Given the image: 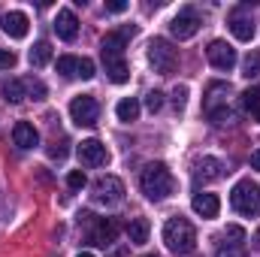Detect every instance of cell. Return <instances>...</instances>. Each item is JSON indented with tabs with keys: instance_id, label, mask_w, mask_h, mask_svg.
Returning a JSON list of instances; mask_svg holds the SVG:
<instances>
[{
	"instance_id": "1",
	"label": "cell",
	"mask_w": 260,
	"mask_h": 257,
	"mask_svg": "<svg viewBox=\"0 0 260 257\" xmlns=\"http://www.w3.org/2000/svg\"><path fill=\"white\" fill-rule=\"evenodd\" d=\"M136 34V27H121V30H112L103 37L100 43V58L106 67V76L115 82V85H124L130 79V70L124 64V46H127V37Z\"/></svg>"
},
{
	"instance_id": "2",
	"label": "cell",
	"mask_w": 260,
	"mask_h": 257,
	"mask_svg": "<svg viewBox=\"0 0 260 257\" xmlns=\"http://www.w3.org/2000/svg\"><path fill=\"white\" fill-rule=\"evenodd\" d=\"M139 185H142V194H145L151 203H160V200H167L170 194L176 191V179H173V173L167 170V164H148V167L142 170Z\"/></svg>"
},
{
	"instance_id": "3",
	"label": "cell",
	"mask_w": 260,
	"mask_h": 257,
	"mask_svg": "<svg viewBox=\"0 0 260 257\" xmlns=\"http://www.w3.org/2000/svg\"><path fill=\"white\" fill-rule=\"evenodd\" d=\"M164 242H167V248H170L173 254H191L197 248L194 224H191L188 218H182V215L170 218V221L164 224Z\"/></svg>"
},
{
	"instance_id": "4",
	"label": "cell",
	"mask_w": 260,
	"mask_h": 257,
	"mask_svg": "<svg viewBox=\"0 0 260 257\" xmlns=\"http://www.w3.org/2000/svg\"><path fill=\"white\" fill-rule=\"evenodd\" d=\"M230 94L233 88L227 82H212L206 88V97H203V109L206 115L215 121V124H227L230 121Z\"/></svg>"
},
{
	"instance_id": "5",
	"label": "cell",
	"mask_w": 260,
	"mask_h": 257,
	"mask_svg": "<svg viewBox=\"0 0 260 257\" xmlns=\"http://www.w3.org/2000/svg\"><path fill=\"white\" fill-rule=\"evenodd\" d=\"M230 206L245 218L260 215V185L251 182V179H239L230 191Z\"/></svg>"
},
{
	"instance_id": "6",
	"label": "cell",
	"mask_w": 260,
	"mask_h": 257,
	"mask_svg": "<svg viewBox=\"0 0 260 257\" xmlns=\"http://www.w3.org/2000/svg\"><path fill=\"white\" fill-rule=\"evenodd\" d=\"M0 94H3L6 103H21V100H27V97L43 100V97H46V85H43L40 79H34V76H21V79L3 82V85H0Z\"/></svg>"
},
{
	"instance_id": "7",
	"label": "cell",
	"mask_w": 260,
	"mask_h": 257,
	"mask_svg": "<svg viewBox=\"0 0 260 257\" xmlns=\"http://www.w3.org/2000/svg\"><path fill=\"white\" fill-rule=\"evenodd\" d=\"M148 64L154 67V73L170 76L179 64V52L167 43V40H151L148 43Z\"/></svg>"
},
{
	"instance_id": "8",
	"label": "cell",
	"mask_w": 260,
	"mask_h": 257,
	"mask_svg": "<svg viewBox=\"0 0 260 257\" xmlns=\"http://www.w3.org/2000/svg\"><path fill=\"white\" fill-rule=\"evenodd\" d=\"M91 197L97 206H118L124 200V182L115 176H100L91 188Z\"/></svg>"
},
{
	"instance_id": "9",
	"label": "cell",
	"mask_w": 260,
	"mask_h": 257,
	"mask_svg": "<svg viewBox=\"0 0 260 257\" xmlns=\"http://www.w3.org/2000/svg\"><path fill=\"white\" fill-rule=\"evenodd\" d=\"M70 118H73V124H79V127H94L97 118H100V106H97V100H94L91 94H79V97H73V103H70Z\"/></svg>"
},
{
	"instance_id": "10",
	"label": "cell",
	"mask_w": 260,
	"mask_h": 257,
	"mask_svg": "<svg viewBox=\"0 0 260 257\" xmlns=\"http://www.w3.org/2000/svg\"><path fill=\"white\" fill-rule=\"evenodd\" d=\"M206 58L215 70H233L236 67V49L224 40H212L209 49H206Z\"/></svg>"
},
{
	"instance_id": "11",
	"label": "cell",
	"mask_w": 260,
	"mask_h": 257,
	"mask_svg": "<svg viewBox=\"0 0 260 257\" xmlns=\"http://www.w3.org/2000/svg\"><path fill=\"white\" fill-rule=\"evenodd\" d=\"M197 30H200V15H197L194 9H182V12L170 21V34H173L176 40H191Z\"/></svg>"
},
{
	"instance_id": "12",
	"label": "cell",
	"mask_w": 260,
	"mask_h": 257,
	"mask_svg": "<svg viewBox=\"0 0 260 257\" xmlns=\"http://www.w3.org/2000/svg\"><path fill=\"white\" fill-rule=\"evenodd\" d=\"M79 160L85 167H103L109 160V151L100 139H82L79 142Z\"/></svg>"
},
{
	"instance_id": "13",
	"label": "cell",
	"mask_w": 260,
	"mask_h": 257,
	"mask_svg": "<svg viewBox=\"0 0 260 257\" xmlns=\"http://www.w3.org/2000/svg\"><path fill=\"white\" fill-rule=\"evenodd\" d=\"M0 27H3V34H6V37H12V40H24V37H27L30 21H27V15H24V12L12 9V12H6V15L0 18Z\"/></svg>"
},
{
	"instance_id": "14",
	"label": "cell",
	"mask_w": 260,
	"mask_h": 257,
	"mask_svg": "<svg viewBox=\"0 0 260 257\" xmlns=\"http://www.w3.org/2000/svg\"><path fill=\"white\" fill-rule=\"evenodd\" d=\"M55 30H58V37L67 40V43H73L76 37H79V18H76V12L73 9H58V15H55Z\"/></svg>"
},
{
	"instance_id": "15",
	"label": "cell",
	"mask_w": 260,
	"mask_h": 257,
	"mask_svg": "<svg viewBox=\"0 0 260 257\" xmlns=\"http://www.w3.org/2000/svg\"><path fill=\"white\" fill-rule=\"evenodd\" d=\"M230 30H233V37H236L239 43H251L254 34H257L254 21H251L245 12H233V15H230Z\"/></svg>"
},
{
	"instance_id": "16",
	"label": "cell",
	"mask_w": 260,
	"mask_h": 257,
	"mask_svg": "<svg viewBox=\"0 0 260 257\" xmlns=\"http://www.w3.org/2000/svg\"><path fill=\"white\" fill-rule=\"evenodd\" d=\"M191 206L200 218H218V212H221V200L215 194H197Z\"/></svg>"
},
{
	"instance_id": "17",
	"label": "cell",
	"mask_w": 260,
	"mask_h": 257,
	"mask_svg": "<svg viewBox=\"0 0 260 257\" xmlns=\"http://www.w3.org/2000/svg\"><path fill=\"white\" fill-rule=\"evenodd\" d=\"M12 139H15L18 148H34V145L40 142V133H37V127H34L30 121H18V124L12 127Z\"/></svg>"
},
{
	"instance_id": "18",
	"label": "cell",
	"mask_w": 260,
	"mask_h": 257,
	"mask_svg": "<svg viewBox=\"0 0 260 257\" xmlns=\"http://www.w3.org/2000/svg\"><path fill=\"white\" fill-rule=\"evenodd\" d=\"M221 176H224V164H221L218 157H203V160L197 164V179L215 182V179H221Z\"/></svg>"
},
{
	"instance_id": "19",
	"label": "cell",
	"mask_w": 260,
	"mask_h": 257,
	"mask_svg": "<svg viewBox=\"0 0 260 257\" xmlns=\"http://www.w3.org/2000/svg\"><path fill=\"white\" fill-rule=\"evenodd\" d=\"M115 236H118V224H115V221H106V218L97 221V227H94V233H91V239H94L97 245H103V248L112 245Z\"/></svg>"
},
{
	"instance_id": "20",
	"label": "cell",
	"mask_w": 260,
	"mask_h": 257,
	"mask_svg": "<svg viewBox=\"0 0 260 257\" xmlns=\"http://www.w3.org/2000/svg\"><path fill=\"white\" fill-rule=\"evenodd\" d=\"M115 115H118V121H136L139 118V100L136 97H124V100H118V106H115Z\"/></svg>"
},
{
	"instance_id": "21",
	"label": "cell",
	"mask_w": 260,
	"mask_h": 257,
	"mask_svg": "<svg viewBox=\"0 0 260 257\" xmlns=\"http://www.w3.org/2000/svg\"><path fill=\"white\" fill-rule=\"evenodd\" d=\"M148 221L145 218H133L127 224V239H130V245H142V242H148Z\"/></svg>"
},
{
	"instance_id": "22",
	"label": "cell",
	"mask_w": 260,
	"mask_h": 257,
	"mask_svg": "<svg viewBox=\"0 0 260 257\" xmlns=\"http://www.w3.org/2000/svg\"><path fill=\"white\" fill-rule=\"evenodd\" d=\"M30 67H46L49 61H52V43L49 40H40L34 49H30Z\"/></svg>"
},
{
	"instance_id": "23",
	"label": "cell",
	"mask_w": 260,
	"mask_h": 257,
	"mask_svg": "<svg viewBox=\"0 0 260 257\" xmlns=\"http://www.w3.org/2000/svg\"><path fill=\"white\" fill-rule=\"evenodd\" d=\"M242 76L245 79H257L260 76V52H248L242 61Z\"/></svg>"
},
{
	"instance_id": "24",
	"label": "cell",
	"mask_w": 260,
	"mask_h": 257,
	"mask_svg": "<svg viewBox=\"0 0 260 257\" xmlns=\"http://www.w3.org/2000/svg\"><path fill=\"white\" fill-rule=\"evenodd\" d=\"M58 73L64 76V79H76V67H79V58H73V55H64V58H58Z\"/></svg>"
},
{
	"instance_id": "25",
	"label": "cell",
	"mask_w": 260,
	"mask_h": 257,
	"mask_svg": "<svg viewBox=\"0 0 260 257\" xmlns=\"http://www.w3.org/2000/svg\"><path fill=\"white\" fill-rule=\"evenodd\" d=\"M242 106H245L251 115H257L260 112V88H248V91L242 94Z\"/></svg>"
},
{
	"instance_id": "26",
	"label": "cell",
	"mask_w": 260,
	"mask_h": 257,
	"mask_svg": "<svg viewBox=\"0 0 260 257\" xmlns=\"http://www.w3.org/2000/svg\"><path fill=\"white\" fill-rule=\"evenodd\" d=\"M224 239H227V245H245V230L236 227V224H230L224 230Z\"/></svg>"
},
{
	"instance_id": "27",
	"label": "cell",
	"mask_w": 260,
	"mask_h": 257,
	"mask_svg": "<svg viewBox=\"0 0 260 257\" xmlns=\"http://www.w3.org/2000/svg\"><path fill=\"white\" fill-rule=\"evenodd\" d=\"M94 73H97V67L91 58H79V67H76V79H94Z\"/></svg>"
},
{
	"instance_id": "28",
	"label": "cell",
	"mask_w": 260,
	"mask_h": 257,
	"mask_svg": "<svg viewBox=\"0 0 260 257\" xmlns=\"http://www.w3.org/2000/svg\"><path fill=\"white\" fill-rule=\"evenodd\" d=\"M215 257H245V251H242V245H227V242H221L218 251H215Z\"/></svg>"
},
{
	"instance_id": "29",
	"label": "cell",
	"mask_w": 260,
	"mask_h": 257,
	"mask_svg": "<svg viewBox=\"0 0 260 257\" xmlns=\"http://www.w3.org/2000/svg\"><path fill=\"white\" fill-rule=\"evenodd\" d=\"M67 185H70L73 191H82V188L88 185V179H85V173H82V170H73V173L67 176Z\"/></svg>"
},
{
	"instance_id": "30",
	"label": "cell",
	"mask_w": 260,
	"mask_h": 257,
	"mask_svg": "<svg viewBox=\"0 0 260 257\" xmlns=\"http://www.w3.org/2000/svg\"><path fill=\"white\" fill-rule=\"evenodd\" d=\"M145 106H148V112H157V109L164 106V94H160V91H151V94L145 97Z\"/></svg>"
},
{
	"instance_id": "31",
	"label": "cell",
	"mask_w": 260,
	"mask_h": 257,
	"mask_svg": "<svg viewBox=\"0 0 260 257\" xmlns=\"http://www.w3.org/2000/svg\"><path fill=\"white\" fill-rule=\"evenodd\" d=\"M15 67V52L12 49H0V70H9Z\"/></svg>"
},
{
	"instance_id": "32",
	"label": "cell",
	"mask_w": 260,
	"mask_h": 257,
	"mask_svg": "<svg viewBox=\"0 0 260 257\" xmlns=\"http://www.w3.org/2000/svg\"><path fill=\"white\" fill-rule=\"evenodd\" d=\"M185 100H188V88L179 85V88L173 91V103H176V109H185Z\"/></svg>"
},
{
	"instance_id": "33",
	"label": "cell",
	"mask_w": 260,
	"mask_h": 257,
	"mask_svg": "<svg viewBox=\"0 0 260 257\" xmlns=\"http://www.w3.org/2000/svg\"><path fill=\"white\" fill-rule=\"evenodd\" d=\"M106 9H109V12H124V9H127V3H124V0H109V3H106Z\"/></svg>"
},
{
	"instance_id": "34",
	"label": "cell",
	"mask_w": 260,
	"mask_h": 257,
	"mask_svg": "<svg viewBox=\"0 0 260 257\" xmlns=\"http://www.w3.org/2000/svg\"><path fill=\"white\" fill-rule=\"evenodd\" d=\"M251 170H260V148L251 151Z\"/></svg>"
},
{
	"instance_id": "35",
	"label": "cell",
	"mask_w": 260,
	"mask_h": 257,
	"mask_svg": "<svg viewBox=\"0 0 260 257\" xmlns=\"http://www.w3.org/2000/svg\"><path fill=\"white\" fill-rule=\"evenodd\" d=\"M254 248H257V251H260V233H257V236H254Z\"/></svg>"
},
{
	"instance_id": "36",
	"label": "cell",
	"mask_w": 260,
	"mask_h": 257,
	"mask_svg": "<svg viewBox=\"0 0 260 257\" xmlns=\"http://www.w3.org/2000/svg\"><path fill=\"white\" fill-rule=\"evenodd\" d=\"M76 257H94V254H91V251H79Z\"/></svg>"
},
{
	"instance_id": "37",
	"label": "cell",
	"mask_w": 260,
	"mask_h": 257,
	"mask_svg": "<svg viewBox=\"0 0 260 257\" xmlns=\"http://www.w3.org/2000/svg\"><path fill=\"white\" fill-rule=\"evenodd\" d=\"M254 118H257V121H260V112H257V115H254Z\"/></svg>"
},
{
	"instance_id": "38",
	"label": "cell",
	"mask_w": 260,
	"mask_h": 257,
	"mask_svg": "<svg viewBox=\"0 0 260 257\" xmlns=\"http://www.w3.org/2000/svg\"><path fill=\"white\" fill-rule=\"evenodd\" d=\"M145 257H157V254H145Z\"/></svg>"
}]
</instances>
